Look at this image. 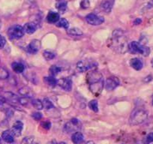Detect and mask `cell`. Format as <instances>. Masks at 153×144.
Masks as SVG:
<instances>
[{
    "mask_svg": "<svg viewBox=\"0 0 153 144\" xmlns=\"http://www.w3.org/2000/svg\"><path fill=\"white\" fill-rule=\"evenodd\" d=\"M67 34L70 36L74 37H77V36H81L83 35V32L78 28H71L67 29Z\"/></svg>",
    "mask_w": 153,
    "mask_h": 144,
    "instance_id": "603a6c76",
    "label": "cell"
},
{
    "mask_svg": "<svg viewBox=\"0 0 153 144\" xmlns=\"http://www.w3.org/2000/svg\"><path fill=\"white\" fill-rule=\"evenodd\" d=\"M90 6V2L89 0H83L80 2V7L83 9H86V8H89Z\"/></svg>",
    "mask_w": 153,
    "mask_h": 144,
    "instance_id": "836d02e7",
    "label": "cell"
},
{
    "mask_svg": "<svg viewBox=\"0 0 153 144\" xmlns=\"http://www.w3.org/2000/svg\"><path fill=\"white\" fill-rule=\"evenodd\" d=\"M81 128V123L77 119L73 118L64 125V131L65 133H74Z\"/></svg>",
    "mask_w": 153,
    "mask_h": 144,
    "instance_id": "5b68a950",
    "label": "cell"
},
{
    "mask_svg": "<svg viewBox=\"0 0 153 144\" xmlns=\"http://www.w3.org/2000/svg\"><path fill=\"white\" fill-rule=\"evenodd\" d=\"M120 81L117 77H110L104 82V88L107 91H113L120 86Z\"/></svg>",
    "mask_w": 153,
    "mask_h": 144,
    "instance_id": "52a82bcc",
    "label": "cell"
},
{
    "mask_svg": "<svg viewBox=\"0 0 153 144\" xmlns=\"http://www.w3.org/2000/svg\"><path fill=\"white\" fill-rule=\"evenodd\" d=\"M42 26H40L38 23H35V22H29V23H26V24L23 26V30H24V32L26 34H29V35H31V34H33L34 32H36V30L38 29L41 27Z\"/></svg>",
    "mask_w": 153,
    "mask_h": 144,
    "instance_id": "4fadbf2b",
    "label": "cell"
},
{
    "mask_svg": "<svg viewBox=\"0 0 153 144\" xmlns=\"http://www.w3.org/2000/svg\"><path fill=\"white\" fill-rule=\"evenodd\" d=\"M58 1H60V0H58Z\"/></svg>",
    "mask_w": 153,
    "mask_h": 144,
    "instance_id": "bcb514c9",
    "label": "cell"
},
{
    "mask_svg": "<svg viewBox=\"0 0 153 144\" xmlns=\"http://www.w3.org/2000/svg\"><path fill=\"white\" fill-rule=\"evenodd\" d=\"M42 103H43L44 108L46 110H51L53 107V104L52 101L50 99H48V98H44Z\"/></svg>",
    "mask_w": 153,
    "mask_h": 144,
    "instance_id": "1f68e13d",
    "label": "cell"
},
{
    "mask_svg": "<svg viewBox=\"0 0 153 144\" xmlns=\"http://www.w3.org/2000/svg\"><path fill=\"white\" fill-rule=\"evenodd\" d=\"M56 8L59 12L64 13L67 10V2L60 0V1H59L58 3L56 4Z\"/></svg>",
    "mask_w": 153,
    "mask_h": 144,
    "instance_id": "f1b7e54d",
    "label": "cell"
},
{
    "mask_svg": "<svg viewBox=\"0 0 153 144\" xmlns=\"http://www.w3.org/2000/svg\"><path fill=\"white\" fill-rule=\"evenodd\" d=\"M0 143H1V138H0Z\"/></svg>",
    "mask_w": 153,
    "mask_h": 144,
    "instance_id": "ee69618b",
    "label": "cell"
},
{
    "mask_svg": "<svg viewBox=\"0 0 153 144\" xmlns=\"http://www.w3.org/2000/svg\"><path fill=\"white\" fill-rule=\"evenodd\" d=\"M151 64H152V66L153 67V59H152V62H151Z\"/></svg>",
    "mask_w": 153,
    "mask_h": 144,
    "instance_id": "7bdbcfd3",
    "label": "cell"
},
{
    "mask_svg": "<svg viewBox=\"0 0 153 144\" xmlns=\"http://www.w3.org/2000/svg\"><path fill=\"white\" fill-rule=\"evenodd\" d=\"M57 84L66 92H70L72 89V80L69 77H62L59 79Z\"/></svg>",
    "mask_w": 153,
    "mask_h": 144,
    "instance_id": "30bf717a",
    "label": "cell"
},
{
    "mask_svg": "<svg viewBox=\"0 0 153 144\" xmlns=\"http://www.w3.org/2000/svg\"><path fill=\"white\" fill-rule=\"evenodd\" d=\"M2 138L4 142L6 144H14V135L11 132V130L5 131L2 134Z\"/></svg>",
    "mask_w": 153,
    "mask_h": 144,
    "instance_id": "5bb4252c",
    "label": "cell"
},
{
    "mask_svg": "<svg viewBox=\"0 0 153 144\" xmlns=\"http://www.w3.org/2000/svg\"><path fill=\"white\" fill-rule=\"evenodd\" d=\"M42 126L46 130H49L51 127V124L50 122H42Z\"/></svg>",
    "mask_w": 153,
    "mask_h": 144,
    "instance_id": "74e56055",
    "label": "cell"
},
{
    "mask_svg": "<svg viewBox=\"0 0 153 144\" xmlns=\"http://www.w3.org/2000/svg\"><path fill=\"white\" fill-rule=\"evenodd\" d=\"M44 82L45 83V84H47L50 87H55L57 85V80L55 78V77H53V76L45 77H44Z\"/></svg>",
    "mask_w": 153,
    "mask_h": 144,
    "instance_id": "7402d4cb",
    "label": "cell"
},
{
    "mask_svg": "<svg viewBox=\"0 0 153 144\" xmlns=\"http://www.w3.org/2000/svg\"><path fill=\"white\" fill-rule=\"evenodd\" d=\"M142 23V20L140 18H137L134 20V25H140Z\"/></svg>",
    "mask_w": 153,
    "mask_h": 144,
    "instance_id": "f35d334b",
    "label": "cell"
},
{
    "mask_svg": "<svg viewBox=\"0 0 153 144\" xmlns=\"http://www.w3.org/2000/svg\"><path fill=\"white\" fill-rule=\"evenodd\" d=\"M130 65L136 71H140L143 67L142 60L139 58H133L130 60Z\"/></svg>",
    "mask_w": 153,
    "mask_h": 144,
    "instance_id": "e0dca14e",
    "label": "cell"
},
{
    "mask_svg": "<svg viewBox=\"0 0 153 144\" xmlns=\"http://www.w3.org/2000/svg\"><path fill=\"white\" fill-rule=\"evenodd\" d=\"M20 144H38V142L35 137L29 136L23 138Z\"/></svg>",
    "mask_w": 153,
    "mask_h": 144,
    "instance_id": "4316f807",
    "label": "cell"
},
{
    "mask_svg": "<svg viewBox=\"0 0 153 144\" xmlns=\"http://www.w3.org/2000/svg\"><path fill=\"white\" fill-rule=\"evenodd\" d=\"M87 82L88 84L89 83H95V82L99 81V80H102L103 75L101 72L98 71H91L89 72V74H87Z\"/></svg>",
    "mask_w": 153,
    "mask_h": 144,
    "instance_id": "8fae6325",
    "label": "cell"
},
{
    "mask_svg": "<svg viewBox=\"0 0 153 144\" xmlns=\"http://www.w3.org/2000/svg\"><path fill=\"white\" fill-rule=\"evenodd\" d=\"M152 105H153V99H152Z\"/></svg>",
    "mask_w": 153,
    "mask_h": 144,
    "instance_id": "f6af8a7d",
    "label": "cell"
},
{
    "mask_svg": "<svg viewBox=\"0 0 153 144\" xmlns=\"http://www.w3.org/2000/svg\"><path fill=\"white\" fill-rule=\"evenodd\" d=\"M6 45V39H5L4 36L0 35V50L4 48V47Z\"/></svg>",
    "mask_w": 153,
    "mask_h": 144,
    "instance_id": "d590c367",
    "label": "cell"
},
{
    "mask_svg": "<svg viewBox=\"0 0 153 144\" xmlns=\"http://www.w3.org/2000/svg\"><path fill=\"white\" fill-rule=\"evenodd\" d=\"M110 48L118 53L124 54L129 51V43L123 29H115L110 41Z\"/></svg>",
    "mask_w": 153,
    "mask_h": 144,
    "instance_id": "6da1fadb",
    "label": "cell"
},
{
    "mask_svg": "<svg viewBox=\"0 0 153 144\" xmlns=\"http://www.w3.org/2000/svg\"><path fill=\"white\" fill-rule=\"evenodd\" d=\"M57 27L63 28V29H68L69 27V23L65 18H60L59 21L56 23Z\"/></svg>",
    "mask_w": 153,
    "mask_h": 144,
    "instance_id": "484cf974",
    "label": "cell"
},
{
    "mask_svg": "<svg viewBox=\"0 0 153 144\" xmlns=\"http://www.w3.org/2000/svg\"><path fill=\"white\" fill-rule=\"evenodd\" d=\"M9 76V74H8V71L6 69H5L4 68L0 67V79H7Z\"/></svg>",
    "mask_w": 153,
    "mask_h": 144,
    "instance_id": "d6a6232c",
    "label": "cell"
},
{
    "mask_svg": "<svg viewBox=\"0 0 153 144\" xmlns=\"http://www.w3.org/2000/svg\"><path fill=\"white\" fill-rule=\"evenodd\" d=\"M148 118V112L143 108L134 110L129 117V124L132 126L138 125L145 122Z\"/></svg>",
    "mask_w": 153,
    "mask_h": 144,
    "instance_id": "7a4b0ae2",
    "label": "cell"
},
{
    "mask_svg": "<svg viewBox=\"0 0 153 144\" xmlns=\"http://www.w3.org/2000/svg\"><path fill=\"white\" fill-rule=\"evenodd\" d=\"M96 67L97 63L95 62H89L85 61V60H82V61H80L77 62L76 68L79 72L82 73V72L93 70V69H95Z\"/></svg>",
    "mask_w": 153,
    "mask_h": 144,
    "instance_id": "8992f818",
    "label": "cell"
},
{
    "mask_svg": "<svg viewBox=\"0 0 153 144\" xmlns=\"http://www.w3.org/2000/svg\"><path fill=\"white\" fill-rule=\"evenodd\" d=\"M24 30L20 25H14L8 30V36L11 40H17L24 35Z\"/></svg>",
    "mask_w": 153,
    "mask_h": 144,
    "instance_id": "277c9868",
    "label": "cell"
},
{
    "mask_svg": "<svg viewBox=\"0 0 153 144\" xmlns=\"http://www.w3.org/2000/svg\"><path fill=\"white\" fill-rule=\"evenodd\" d=\"M19 93L23 97H31L32 96L33 93H32V91L31 90L30 88L27 87V86H23V87L20 88L19 89Z\"/></svg>",
    "mask_w": 153,
    "mask_h": 144,
    "instance_id": "cb8c5ba5",
    "label": "cell"
},
{
    "mask_svg": "<svg viewBox=\"0 0 153 144\" xmlns=\"http://www.w3.org/2000/svg\"><path fill=\"white\" fill-rule=\"evenodd\" d=\"M59 19V14L54 11H50L47 16V20L50 23H56Z\"/></svg>",
    "mask_w": 153,
    "mask_h": 144,
    "instance_id": "ffe728a7",
    "label": "cell"
},
{
    "mask_svg": "<svg viewBox=\"0 0 153 144\" xmlns=\"http://www.w3.org/2000/svg\"><path fill=\"white\" fill-rule=\"evenodd\" d=\"M86 21L92 26H99L104 22V18L95 14H89L86 17Z\"/></svg>",
    "mask_w": 153,
    "mask_h": 144,
    "instance_id": "ba28073f",
    "label": "cell"
},
{
    "mask_svg": "<svg viewBox=\"0 0 153 144\" xmlns=\"http://www.w3.org/2000/svg\"><path fill=\"white\" fill-rule=\"evenodd\" d=\"M11 67H12L13 71L17 74H21L25 71V66L24 65L22 64L21 62H13L11 65Z\"/></svg>",
    "mask_w": 153,
    "mask_h": 144,
    "instance_id": "44dd1931",
    "label": "cell"
},
{
    "mask_svg": "<svg viewBox=\"0 0 153 144\" xmlns=\"http://www.w3.org/2000/svg\"><path fill=\"white\" fill-rule=\"evenodd\" d=\"M31 104H32V105L35 107V109L38 110V111H41V110H42L44 108L43 103L39 99H32Z\"/></svg>",
    "mask_w": 153,
    "mask_h": 144,
    "instance_id": "83f0119b",
    "label": "cell"
},
{
    "mask_svg": "<svg viewBox=\"0 0 153 144\" xmlns=\"http://www.w3.org/2000/svg\"><path fill=\"white\" fill-rule=\"evenodd\" d=\"M23 129V123L20 121H17L14 123L11 128V132L14 137H20L22 134V131Z\"/></svg>",
    "mask_w": 153,
    "mask_h": 144,
    "instance_id": "9a60e30c",
    "label": "cell"
},
{
    "mask_svg": "<svg viewBox=\"0 0 153 144\" xmlns=\"http://www.w3.org/2000/svg\"><path fill=\"white\" fill-rule=\"evenodd\" d=\"M41 46L42 45H41L40 41L35 39V40H32L26 47V51L30 54H35L40 50Z\"/></svg>",
    "mask_w": 153,
    "mask_h": 144,
    "instance_id": "7c38bea8",
    "label": "cell"
},
{
    "mask_svg": "<svg viewBox=\"0 0 153 144\" xmlns=\"http://www.w3.org/2000/svg\"><path fill=\"white\" fill-rule=\"evenodd\" d=\"M71 140L74 144H81L84 140V136L81 132L76 131L72 134Z\"/></svg>",
    "mask_w": 153,
    "mask_h": 144,
    "instance_id": "d6986e66",
    "label": "cell"
},
{
    "mask_svg": "<svg viewBox=\"0 0 153 144\" xmlns=\"http://www.w3.org/2000/svg\"><path fill=\"white\" fill-rule=\"evenodd\" d=\"M89 107L93 112H98V103L96 100H92L89 102Z\"/></svg>",
    "mask_w": 153,
    "mask_h": 144,
    "instance_id": "4dcf8cb0",
    "label": "cell"
},
{
    "mask_svg": "<svg viewBox=\"0 0 153 144\" xmlns=\"http://www.w3.org/2000/svg\"><path fill=\"white\" fill-rule=\"evenodd\" d=\"M104 87V79L99 80V81L95 82V83H89V90H90L91 92H92V94H94V95H99V94H101Z\"/></svg>",
    "mask_w": 153,
    "mask_h": 144,
    "instance_id": "9c48e42d",
    "label": "cell"
},
{
    "mask_svg": "<svg viewBox=\"0 0 153 144\" xmlns=\"http://www.w3.org/2000/svg\"><path fill=\"white\" fill-rule=\"evenodd\" d=\"M62 68L57 65H52L49 69V74L50 76H53V77H56L61 72Z\"/></svg>",
    "mask_w": 153,
    "mask_h": 144,
    "instance_id": "d4e9b609",
    "label": "cell"
},
{
    "mask_svg": "<svg viewBox=\"0 0 153 144\" xmlns=\"http://www.w3.org/2000/svg\"><path fill=\"white\" fill-rule=\"evenodd\" d=\"M32 118L35 119V120H40L41 119H42L43 116H42V114H41V113L36 112V113H33V114H32Z\"/></svg>",
    "mask_w": 153,
    "mask_h": 144,
    "instance_id": "8d00e7d4",
    "label": "cell"
},
{
    "mask_svg": "<svg viewBox=\"0 0 153 144\" xmlns=\"http://www.w3.org/2000/svg\"><path fill=\"white\" fill-rule=\"evenodd\" d=\"M43 56L46 60H52L56 57V53L51 50H45L43 52Z\"/></svg>",
    "mask_w": 153,
    "mask_h": 144,
    "instance_id": "f546056e",
    "label": "cell"
},
{
    "mask_svg": "<svg viewBox=\"0 0 153 144\" xmlns=\"http://www.w3.org/2000/svg\"><path fill=\"white\" fill-rule=\"evenodd\" d=\"M129 51L132 53H139L144 56H148L150 53V49L138 42H132L129 43Z\"/></svg>",
    "mask_w": 153,
    "mask_h": 144,
    "instance_id": "3957f363",
    "label": "cell"
},
{
    "mask_svg": "<svg viewBox=\"0 0 153 144\" xmlns=\"http://www.w3.org/2000/svg\"><path fill=\"white\" fill-rule=\"evenodd\" d=\"M153 142V132H151V133L149 134L146 136L145 140L146 143H150Z\"/></svg>",
    "mask_w": 153,
    "mask_h": 144,
    "instance_id": "e575fe53",
    "label": "cell"
},
{
    "mask_svg": "<svg viewBox=\"0 0 153 144\" xmlns=\"http://www.w3.org/2000/svg\"><path fill=\"white\" fill-rule=\"evenodd\" d=\"M58 143H56V141H51V142H50V143H48V144H57Z\"/></svg>",
    "mask_w": 153,
    "mask_h": 144,
    "instance_id": "ab89813d",
    "label": "cell"
},
{
    "mask_svg": "<svg viewBox=\"0 0 153 144\" xmlns=\"http://www.w3.org/2000/svg\"><path fill=\"white\" fill-rule=\"evenodd\" d=\"M113 2L110 1V0H104L102 1L100 5V8L101 11H104L106 14H109L111 11L112 8H113Z\"/></svg>",
    "mask_w": 153,
    "mask_h": 144,
    "instance_id": "2e32d148",
    "label": "cell"
},
{
    "mask_svg": "<svg viewBox=\"0 0 153 144\" xmlns=\"http://www.w3.org/2000/svg\"><path fill=\"white\" fill-rule=\"evenodd\" d=\"M4 97L5 98L6 101L12 103V104H17V103H20V98H19L17 95L13 93V92H5V96Z\"/></svg>",
    "mask_w": 153,
    "mask_h": 144,
    "instance_id": "ac0fdd59",
    "label": "cell"
},
{
    "mask_svg": "<svg viewBox=\"0 0 153 144\" xmlns=\"http://www.w3.org/2000/svg\"><path fill=\"white\" fill-rule=\"evenodd\" d=\"M86 144H95L93 141H88V142L86 143Z\"/></svg>",
    "mask_w": 153,
    "mask_h": 144,
    "instance_id": "60d3db41",
    "label": "cell"
},
{
    "mask_svg": "<svg viewBox=\"0 0 153 144\" xmlns=\"http://www.w3.org/2000/svg\"><path fill=\"white\" fill-rule=\"evenodd\" d=\"M57 144H67V143H65V142H60V143H58Z\"/></svg>",
    "mask_w": 153,
    "mask_h": 144,
    "instance_id": "b9f144b4",
    "label": "cell"
}]
</instances>
